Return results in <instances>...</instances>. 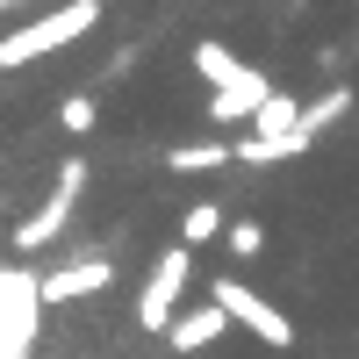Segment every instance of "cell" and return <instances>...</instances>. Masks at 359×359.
Instances as JSON below:
<instances>
[{"label": "cell", "instance_id": "cell-1", "mask_svg": "<svg viewBox=\"0 0 359 359\" xmlns=\"http://www.w3.org/2000/svg\"><path fill=\"white\" fill-rule=\"evenodd\" d=\"M94 29H101V0H65V8L36 15L29 29H8V36H0V72H22V65H36V57H50V50L94 36Z\"/></svg>", "mask_w": 359, "mask_h": 359}, {"label": "cell", "instance_id": "cell-2", "mask_svg": "<svg viewBox=\"0 0 359 359\" xmlns=\"http://www.w3.org/2000/svg\"><path fill=\"white\" fill-rule=\"evenodd\" d=\"M43 309V273L22 259H0V359H29Z\"/></svg>", "mask_w": 359, "mask_h": 359}, {"label": "cell", "instance_id": "cell-3", "mask_svg": "<svg viewBox=\"0 0 359 359\" xmlns=\"http://www.w3.org/2000/svg\"><path fill=\"white\" fill-rule=\"evenodd\" d=\"M79 194H86V158H65V165H57V180H50V194H43V208H36V216H22V223L8 230V245H15V252H43V245H57V237H65V223H72V208H79Z\"/></svg>", "mask_w": 359, "mask_h": 359}, {"label": "cell", "instance_id": "cell-4", "mask_svg": "<svg viewBox=\"0 0 359 359\" xmlns=\"http://www.w3.org/2000/svg\"><path fill=\"white\" fill-rule=\"evenodd\" d=\"M187 280H194V252H187V245L158 252V266H151V273H144V287H137V323H144V331H165V323L180 316Z\"/></svg>", "mask_w": 359, "mask_h": 359}, {"label": "cell", "instance_id": "cell-5", "mask_svg": "<svg viewBox=\"0 0 359 359\" xmlns=\"http://www.w3.org/2000/svg\"><path fill=\"white\" fill-rule=\"evenodd\" d=\"M208 302H216L230 323H245L259 345H273V352H287V345H294V323H287L273 302H266L259 287H245V280H216V287H208Z\"/></svg>", "mask_w": 359, "mask_h": 359}, {"label": "cell", "instance_id": "cell-6", "mask_svg": "<svg viewBox=\"0 0 359 359\" xmlns=\"http://www.w3.org/2000/svg\"><path fill=\"white\" fill-rule=\"evenodd\" d=\"M194 72L216 86V94H252V101L273 94V79H266L259 65H245V57H237L230 43H216V36H201V43H194Z\"/></svg>", "mask_w": 359, "mask_h": 359}, {"label": "cell", "instance_id": "cell-7", "mask_svg": "<svg viewBox=\"0 0 359 359\" xmlns=\"http://www.w3.org/2000/svg\"><path fill=\"white\" fill-rule=\"evenodd\" d=\"M108 280H115V259H72L43 273V302H79V294H101Z\"/></svg>", "mask_w": 359, "mask_h": 359}, {"label": "cell", "instance_id": "cell-8", "mask_svg": "<svg viewBox=\"0 0 359 359\" xmlns=\"http://www.w3.org/2000/svg\"><path fill=\"white\" fill-rule=\"evenodd\" d=\"M223 331H230V316H223L216 302H194V309H180V316L165 323V345H172V352H208Z\"/></svg>", "mask_w": 359, "mask_h": 359}, {"label": "cell", "instance_id": "cell-9", "mask_svg": "<svg viewBox=\"0 0 359 359\" xmlns=\"http://www.w3.org/2000/svg\"><path fill=\"white\" fill-rule=\"evenodd\" d=\"M338 115H352V86H323L316 101H302V130H309V137H323Z\"/></svg>", "mask_w": 359, "mask_h": 359}, {"label": "cell", "instance_id": "cell-10", "mask_svg": "<svg viewBox=\"0 0 359 359\" xmlns=\"http://www.w3.org/2000/svg\"><path fill=\"white\" fill-rule=\"evenodd\" d=\"M230 158H237L230 144H172V151H165L172 172H216V165H230Z\"/></svg>", "mask_w": 359, "mask_h": 359}, {"label": "cell", "instance_id": "cell-11", "mask_svg": "<svg viewBox=\"0 0 359 359\" xmlns=\"http://www.w3.org/2000/svg\"><path fill=\"white\" fill-rule=\"evenodd\" d=\"M208 237H223V208L216 201H194L187 216H180V245L194 252V245H208Z\"/></svg>", "mask_w": 359, "mask_h": 359}, {"label": "cell", "instance_id": "cell-12", "mask_svg": "<svg viewBox=\"0 0 359 359\" xmlns=\"http://www.w3.org/2000/svg\"><path fill=\"white\" fill-rule=\"evenodd\" d=\"M94 115H101V108H94V94H72L65 108H57V123H65L72 137H86V130H94Z\"/></svg>", "mask_w": 359, "mask_h": 359}, {"label": "cell", "instance_id": "cell-13", "mask_svg": "<svg viewBox=\"0 0 359 359\" xmlns=\"http://www.w3.org/2000/svg\"><path fill=\"white\" fill-rule=\"evenodd\" d=\"M223 245H230V259H252V252L266 245V230H259V223H230V230H223Z\"/></svg>", "mask_w": 359, "mask_h": 359}, {"label": "cell", "instance_id": "cell-14", "mask_svg": "<svg viewBox=\"0 0 359 359\" xmlns=\"http://www.w3.org/2000/svg\"><path fill=\"white\" fill-rule=\"evenodd\" d=\"M0 252H8V230H0Z\"/></svg>", "mask_w": 359, "mask_h": 359}, {"label": "cell", "instance_id": "cell-15", "mask_svg": "<svg viewBox=\"0 0 359 359\" xmlns=\"http://www.w3.org/2000/svg\"><path fill=\"white\" fill-rule=\"evenodd\" d=\"M0 8H15V0H0Z\"/></svg>", "mask_w": 359, "mask_h": 359}]
</instances>
